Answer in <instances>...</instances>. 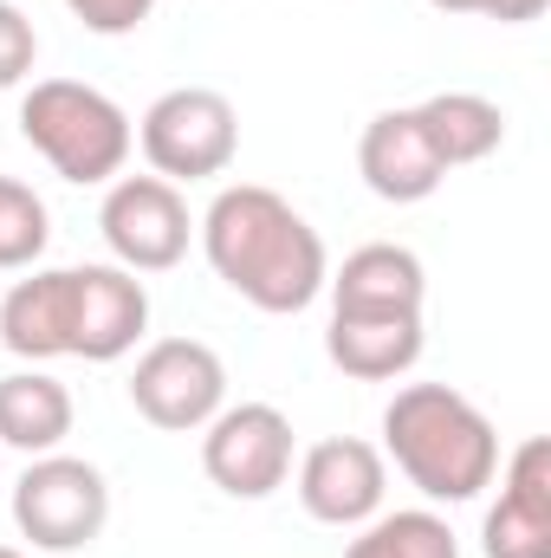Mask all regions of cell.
Wrapping results in <instances>:
<instances>
[{
  "instance_id": "6da1fadb",
  "label": "cell",
  "mask_w": 551,
  "mask_h": 558,
  "mask_svg": "<svg viewBox=\"0 0 551 558\" xmlns=\"http://www.w3.org/2000/svg\"><path fill=\"white\" fill-rule=\"evenodd\" d=\"M149 331V292L131 267H52L0 299V344L26 364L52 357H85V364H118L137 351Z\"/></svg>"
},
{
  "instance_id": "7a4b0ae2",
  "label": "cell",
  "mask_w": 551,
  "mask_h": 558,
  "mask_svg": "<svg viewBox=\"0 0 551 558\" xmlns=\"http://www.w3.org/2000/svg\"><path fill=\"white\" fill-rule=\"evenodd\" d=\"M195 234L215 279H228L254 312H273V318L305 312L331 279L318 228L267 182H228L208 202Z\"/></svg>"
},
{
  "instance_id": "3957f363",
  "label": "cell",
  "mask_w": 551,
  "mask_h": 558,
  "mask_svg": "<svg viewBox=\"0 0 551 558\" xmlns=\"http://www.w3.org/2000/svg\"><path fill=\"white\" fill-rule=\"evenodd\" d=\"M383 461H396V474L421 500L461 507L493 487L500 428L448 384H403L383 410Z\"/></svg>"
},
{
  "instance_id": "277c9868",
  "label": "cell",
  "mask_w": 551,
  "mask_h": 558,
  "mask_svg": "<svg viewBox=\"0 0 551 558\" xmlns=\"http://www.w3.org/2000/svg\"><path fill=\"white\" fill-rule=\"evenodd\" d=\"M20 137L52 162V175L91 189V182L124 175V162L137 149V124L111 92H98L85 78H39L20 98Z\"/></svg>"
},
{
  "instance_id": "5b68a950",
  "label": "cell",
  "mask_w": 551,
  "mask_h": 558,
  "mask_svg": "<svg viewBox=\"0 0 551 558\" xmlns=\"http://www.w3.org/2000/svg\"><path fill=\"white\" fill-rule=\"evenodd\" d=\"M137 143H143L149 175H162L175 189L182 182H208V175H228V162L241 149V111L215 85H175V92H162L143 111Z\"/></svg>"
},
{
  "instance_id": "8992f818",
  "label": "cell",
  "mask_w": 551,
  "mask_h": 558,
  "mask_svg": "<svg viewBox=\"0 0 551 558\" xmlns=\"http://www.w3.org/2000/svg\"><path fill=\"white\" fill-rule=\"evenodd\" d=\"M111 520V487L78 454H33V468L13 481V526L33 539V553H85Z\"/></svg>"
},
{
  "instance_id": "52a82bcc",
  "label": "cell",
  "mask_w": 551,
  "mask_h": 558,
  "mask_svg": "<svg viewBox=\"0 0 551 558\" xmlns=\"http://www.w3.org/2000/svg\"><path fill=\"white\" fill-rule=\"evenodd\" d=\"M131 403L162 435H195L228 410V364L201 338H156L131 371Z\"/></svg>"
},
{
  "instance_id": "ba28073f",
  "label": "cell",
  "mask_w": 551,
  "mask_h": 558,
  "mask_svg": "<svg viewBox=\"0 0 551 558\" xmlns=\"http://www.w3.org/2000/svg\"><path fill=\"white\" fill-rule=\"evenodd\" d=\"M98 228H105V247L118 267L131 274H169L188 241H195V221H188V202L175 182L162 175H118L105 189V208H98Z\"/></svg>"
},
{
  "instance_id": "9c48e42d",
  "label": "cell",
  "mask_w": 551,
  "mask_h": 558,
  "mask_svg": "<svg viewBox=\"0 0 551 558\" xmlns=\"http://www.w3.org/2000/svg\"><path fill=\"white\" fill-rule=\"evenodd\" d=\"M201 468L234 500H267L292 481V422L279 403H234L201 428Z\"/></svg>"
},
{
  "instance_id": "30bf717a",
  "label": "cell",
  "mask_w": 551,
  "mask_h": 558,
  "mask_svg": "<svg viewBox=\"0 0 551 558\" xmlns=\"http://www.w3.org/2000/svg\"><path fill=\"white\" fill-rule=\"evenodd\" d=\"M383 494H390V461L364 435L311 441L298 461V507L318 526H364L383 513Z\"/></svg>"
},
{
  "instance_id": "8fae6325",
  "label": "cell",
  "mask_w": 551,
  "mask_h": 558,
  "mask_svg": "<svg viewBox=\"0 0 551 558\" xmlns=\"http://www.w3.org/2000/svg\"><path fill=\"white\" fill-rule=\"evenodd\" d=\"M480 553L487 558H551V441L526 435L506 461L500 500L487 507L480 526Z\"/></svg>"
},
{
  "instance_id": "7c38bea8",
  "label": "cell",
  "mask_w": 551,
  "mask_h": 558,
  "mask_svg": "<svg viewBox=\"0 0 551 558\" xmlns=\"http://www.w3.org/2000/svg\"><path fill=\"white\" fill-rule=\"evenodd\" d=\"M325 292H331V312H344V318H421L428 274L409 247L370 241V247L344 254V267L325 279Z\"/></svg>"
},
{
  "instance_id": "4fadbf2b",
  "label": "cell",
  "mask_w": 551,
  "mask_h": 558,
  "mask_svg": "<svg viewBox=\"0 0 551 558\" xmlns=\"http://www.w3.org/2000/svg\"><path fill=\"white\" fill-rule=\"evenodd\" d=\"M357 169H364L370 195H377V202H396V208L428 202V195L448 182L441 156L428 149L421 124H415V111H377V118L364 124V143H357Z\"/></svg>"
},
{
  "instance_id": "5bb4252c",
  "label": "cell",
  "mask_w": 551,
  "mask_h": 558,
  "mask_svg": "<svg viewBox=\"0 0 551 558\" xmlns=\"http://www.w3.org/2000/svg\"><path fill=\"white\" fill-rule=\"evenodd\" d=\"M325 357L357 384H396L421 357V318H344V312H331Z\"/></svg>"
},
{
  "instance_id": "9a60e30c",
  "label": "cell",
  "mask_w": 551,
  "mask_h": 558,
  "mask_svg": "<svg viewBox=\"0 0 551 558\" xmlns=\"http://www.w3.org/2000/svg\"><path fill=\"white\" fill-rule=\"evenodd\" d=\"M409 111L421 124V137H428V149L441 156V169L487 162L506 143V111L493 98H480V92H434V98H421Z\"/></svg>"
},
{
  "instance_id": "2e32d148",
  "label": "cell",
  "mask_w": 551,
  "mask_h": 558,
  "mask_svg": "<svg viewBox=\"0 0 551 558\" xmlns=\"http://www.w3.org/2000/svg\"><path fill=\"white\" fill-rule=\"evenodd\" d=\"M72 390L52 377V371H13L0 377V441L20 448V454H52L65 435H72Z\"/></svg>"
},
{
  "instance_id": "e0dca14e",
  "label": "cell",
  "mask_w": 551,
  "mask_h": 558,
  "mask_svg": "<svg viewBox=\"0 0 551 558\" xmlns=\"http://www.w3.org/2000/svg\"><path fill=\"white\" fill-rule=\"evenodd\" d=\"M344 558H461V539L434 507H403V513L364 520Z\"/></svg>"
},
{
  "instance_id": "ac0fdd59",
  "label": "cell",
  "mask_w": 551,
  "mask_h": 558,
  "mask_svg": "<svg viewBox=\"0 0 551 558\" xmlns=\"http://www.w3.org/2000/svg\"><path fill=\"white\" fill-rule=\"evenodd\" d=\"M52 241V215L46 202L20 182V175H0V267H33Z\"/></svg>"
},
{
  "instance_id": "d6986e66",
  "label": "cell",
  "mask_w": 551,
  "mask_h": 558,
  "mask_svg": "<svg viewBox=\"0 0 551 558\" xmlns=\"http://www.w3.org/2000/svg\"><path fill=\"white\" fill-rule=\"evenodd\" d=\"M33 59H39V33H33V20H26L13 0H0V92H13V85L33 72Z\"/></svg>"
},
{
  "instance_id": "ffe728a7",
  "label": "cell",
  "mask_w": 551,
  "mask_h": 558,
  "mask_svg": "<svg viewBox=\"0 0 551 558\" xmlns=\"http://www.w3.org/2000/svg\"><path fill=\"white\" fill-rule=\"evenodd\" d=\"M72 20H85V33H105V39H124L137 33L143 20L156 13V0H65Z\"/></svg>"
},
{
  "instance_id": "44dd1931",
  "label": "cell",
  "mask_w": 551,
  "mask_h": 558,
  "mask_svg": "<svg viewBox=\"0 0 551 558\" xmlns=\"http://www.w3.org/2000/svg\"><path fill=\"white\" fill-rule=\"evenodd\" d=\"M551 0H487V20H500V26H526V20H539Z\"/></svg>"
},
{
  "instance_id": "7402d4cb",
  "label": "cell",
  "mask_w": 551,
  "mask_h": 558,
  "mask_svg": "<svg viewBox=\"0 0 551 558\" xmlns=\"http://www.w3.org/2000/svg\"><path fill=\"white\" fill-rule=\"evenodd\" d=\"M434 13H487V0H428Z\"/></svg>"
},
{
  "instance_id": "603a6c76",
  "label": "cell",
  "mask_w": 551,
  "mask_h": 558,
  "mask_svg": "<svg viewBox=\"0 0 551 558\" xmlns=\"http://www.w3.org/2000/svg\"><path fill=\"white\" fill-rule=\"evenodd\" d=\"M0 558H33V553H20V546H0Z\"/></svg>"
}]
</instances>
